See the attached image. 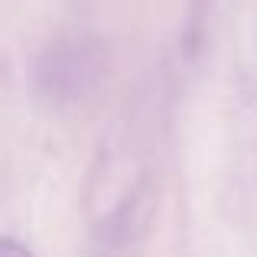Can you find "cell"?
I'll use <instances>...</instances> for the list:
<instances>
[{
  "instance_id": "cell-1",
  "label": "cell",
  "mask_w": 257,
  "mask_h": 257,
  "mask_svg": "<svg viewBox=\"0 0 257 257\" xmlns=\"http://www.w3.org/2000/svg\"><path fill=\"white\" fill-rule=\"evenodd\" d=\"M0 257H33V254L26 251L23 244H17V241H10V238H0Z\"/></svg>"
}]
</instances>
